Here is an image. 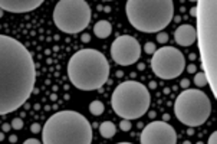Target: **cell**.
Segmentation results:
<instances>
[{
    "label": "cell",
    "mask_w": 217,
    "mask_h": 144,
    "mask_svg": "<svg viewBox=\"0 0 217 144\" xmlns=\"http://www.w3.org/2000/svg\"><path fill=\"white\" fill-rule=\"evenodd\" d=\"M89 111H91L92 115H101V114H104V111H105V105L101 102V101H92L91 104H89Z\"/></svg>",
    "instance_id": "16"
},
{
    "label": "cell",
    "mask_w": 217,
    "mask_h": 144,
    "mask_svg": "<svg viewBox=\"0 0 217 144\" xmlns=\"http://www.w3.org/2000/svg\"><path fill=\"white\" fill-rule=\"evenodd\" d=\"M174 39L180 46H191L197 39L196 28L188 23L180 25L174 32Z\"/></svg>",
    "instance_id": "13"
},
{
    "label": "cell",
    "mask_w": 217,
    "mask_h": 144,
    "mask_svg": "<svg viewBox=\"0 0 217 144\" xmlns=\"http://www.w3.org/2000/svg\"><path fill=\"white\" fill-rule=\"evenodd\" d=\"M186 68V56L173 46H163L154 52L151 69L161 79H174L183 74Z\"/></svg>",
    "instance_id": "9"
},
{
    "label": "cell",
    "mask_w": 217,
    "mask_h": 144,
    "mask_svg": "<svg viewBox=\"0 0 217 144\" xmlns=\"http://www.w3.org/2000/svg\"><path fill=\"white\" fill-rule=\"evenodd\" d=\"M81 39H82V42H85V43H88V42L91 41V35H88V33H82Z\"/></svg>",
    "instance_id": "25"
},
{
    "label": "cell",
    "mask_w": 217,
    "mask_h": 144,
    "mask_svg": "<svg viewBox=\"0 0 217 144\" xmlns=\"http://www.w3.org/2000/svg\"><path fill=\"white\" fill-rule=\"evenodd\" d=\"M194 84H196V86L207 85V78H206V75H204V72H198V74L194 75Z\"/></svg>",
    "instance_id": "17"
},
{
    "label": "cell",
    "mask_w": 217,
    "mask_h": 144,
    "mask_svg": "<svg viewBox=\"0 0 217 144\" xmlns=\"http://www.w3.org/2000/svg\"><path fill=\"white\" fill-rule=\"evenodd\" d=\"M177 120L187 127L203 125L211 114V102L200 89H186L178 94L174 102Z\"/></svg>",
    "instance_id": "7"
},
{
    "label": "cell",
    "mask_w": 217,
    "mask_h": 144,
    "mask_svg": "<svg viewBox=\"0 0 217 144\" xmlns=\"http://www.w3.org/2000/svg\"><path fill=\"white\" fill-rule=\"evenodd\" d=\"M2 128H3L4 133H7V131L12 130V125H10V124H3V127H2Z\"/></svg>",
    "instance_id": "27"
},
{
    "label": "cell",
    "mask_w": 217,
    "mask_h": 144,
    "mask_svg": "<svg viewBox=\"0 0 217 144\" xmlns=\"http://www.w3.org/2000/svg\"><path fill=\"white\" fill-rule=\"evenodd\" d=\"M118 144H133V143H127V141H121V143H118Z\"/></svg>",
    "instance_id": "31"
},
{
    "label": "cell",
    "mask_w": 217,
    "mask_h": 144,
    "mask_svg": "<svg viewBox=\"0 0 217 144\" xmlns=\"http://www.w3.org/2000/svg\"><path fill=\"white\" fill-rule=\"evenodd\" d=\"M52 17L63 33H79L91 22V6L85 0H61L55 6Z\"/></svg>",
    "instance_id": "8"
},
{
    "label": "cell",
    "mask_w": 217,
    "mask_h": 144,
    "mask_svg": "<svg viewBox=\"0 0 217 144\" xmlns=\"http://www.w3.org/2000/svg\"><path fill=\"white\" fill-rule=\"evenodd\" d=\"M71 84L81 91H95L104 86L109 78V64L102 52L96 49H81L68 62Z\"/></svg>",
    "instance_id": "3"
},
{
    "label": "cell",
    "mask_w": 217,
    "mask_h": 144,
    "mask_svg": "<svg viewBox=\"0 0 217 144\" xmlns=\"http://www.w3.org/2000/svg\"><path fill=\"white\" fill-rule=\"evenodd\" d=\"M42 144H92V125L78 111H58L42 127Z\"/></svg>",
    "instance_id": "2"
},
{
    "label": "cell",
    "mask_w": 217,
    "mask_h": 144,
    "mask_svg": "<svg viewBox=\"0 0 217 144\" xmlns=\"http://www.w3.org/2000/svg\"><path fill=\"white\" fill-rule=\"evenodd\" d=\"M111 58L121 66H129L141 58V45L131 35H121L111 43Z\"/></svg>",
    "instance_id": "10"
},
{
    "label": "cell",
    "mask_w": 217,
    "mask_h": 144,
    "mask_svg": "<svg viewBox=\"0 0 217 144\" xmlns=\"http://www.w3.org/2000/svg\"><path fill=\"white\" fill-rule=\"evenodd\" d=\"M3 140H4V134L0 133V141H3Z\"/></svg>",
    "instance_id": "30"
},
{
    "label": "cell",
    "mask_w": 217,
    "mask_h": 144,
    "mask_svg": "<svg viewBox=\"0 0 217 144\" xmlns=\"http://www.w3.org/2000/svg\"><path fill=\"white\" fill-rule=\"evenodd\" d=\"M197 144H203V143H201V141H198V143H197Z\"/></svg>",
    "instance_id": "34"
},
{
    "label": "cell",
    "mask_w": 217,
    "mask_h": 144,
    "mask_svg": "<svg viewBox=\"0 0 217 144\" xmlns=\"http://www.w3.org/2000/svg\"><path fill=\"white\" fill-rule=\"evenodd\" d=\"M128 22L144 33L163 32L174 17L173 0H128L125 3Z\"/></svg>",
    "instance_id": "5"
},
{
    "label": "cell",
    "mask_w": 217,
    "mask_h": 144,
    "mask_svg": "<svg viewBox=\"0 0 217 144\" xmlns=\"http://www.w3.org/2000/svg\"><path fill=\"white\" fill-rule=\"evenodd\" d=\"M43 4V0H0V9L10 13H27Z\"/></svg>",
    "instance_id": "12"
},
{
    "label": "cell",
    "mask_w": 217,
    "mask_h": 144,
    "mask_svg": "<svg viewBox=\"0 0 217 144\" xmlns=\"http://www.w3.org/2000/svg\"><path fill=\"white\" fill-rule=\"evenodd\" d=\"M141 144H177V133L165 121H153L143 128Z\"/></svg>",
    "instance_id": "11"
},
{
    "label": "cell",
    "mask_w": 217,
    "mask_h": 144,
    "mask_svg": "<svg viewBox=\"0 0 217 144\" xmlns=\"http://www.w3.org/2000/svg\"><path fill=\"white\" fill-rule=\"evenodd\" d=\"M3 16V10H2V9H0V17Z\"/></svg>",
    "instance_id": "32"
},
{
    "label": "cell",
    "mask_w": 217,
    "mask_h": 144,
    "mask_svg": "<svg viewBox=\"0 0 217 144\" xmlns=\"http://www.w3.org/2000/svg\"><path fill=\"white\" fill-rule=\"evenodd\" d=\"M99 134H101L104 138H112L117 133V127L112 121H104V123L99 124Z\"/></svg>",
    "instance_id": "15"
},
{
    "label": "cell",
    "mask_w": 217,
    "mask_h": 144,
    "mask_svg": "<svg viewBox=\"0 0 217 144\" xmlns=\"http://www.w3.org/2000/svg\"><path fill=\"white\" fill-rule=\"evenodd\" d=\"M197 38L200 45L201 61L206 71L207 82L216 94V64H217V2L200 0L196 9Z\"/></svg>",
    "instance_id": "4"
},
{
    "label": "cell",
    "mask_w": 217,
    "mask_h": 144,
    "mask_svg": "<svg viewBox=\"0 0 217 144\" xmlns=\"http://www.w3.org/2000/svg\"><path fill=\"white\" fill-rule=\"evenodd\" d=\"M155 45L153 43V42H147L145 45H144V52L145 53H148V55H154V52H155Z\"/></svg>",
    "instance_id": "18"
},
{
    "label": "cell",
    "mask_w": 217,
    "mask_h": 144,
    "mask_svg": "<svg viewBox=\"0 0 217 144\" xmlns=\"http://www.w3.org/2000/svg\"><path fill=\"white\" fill-rule=\"evenodd\" d=\"M23 144H42V143L39 140H36V138H27Z\"/></svg>",
    "instance_id": "24"
},
{
    "label": "cell",
    "mask_w": 217,
    "mask_h": 144,
    "mask_svg": "<svg viewBox=\"0 0 217 144\" xmlns=\"http://www.w3.org/2000/svg\"><path fill=\"white\" fill-rule=\"evenodd\" d=\"M188 85H190V81H188V79H183V81H181V86H183V88H187Z\"/></svg>",
    "instance_id": "28"
},
{
    "label": "cell",
    "mask_w": 217,
    "mask_h": 144,
    "mask_svg": "<svg viewBox=\"0 0 217 144\" xmlns=\"http://www.w3.org/2000/svg\"><path fill=\"white\" fill-rule=\"evenodd\" d=\"M94 33L96 38L99 39H105L112 33V25L108 20H99L94 26Z\"/></svg>",
    "instance_id": "14"
},
{
    "label": "cell",
    "mask_w": 217,
    "mask_h": 144,
    "mask_svg": "<svg viewBox=\"0 0 217 144\" xmlns=\"http://www.w3.org/2000/svg\"><path fill=\"white\" fill-rule=\"evenodd\" d=\"M187 71L190 72V74H196V71H197L196 65H194V64H191V65H188V66H187Z\"/></svg>",
    "instance_id": "26"
},
{
    "label": "cell",
    "mask_w": 217,
    "mask_h": 144,
    "mask_svg": "<svg viewBox=\"0 0 217 144\" xmlns=\"http://www.w3.org/2000/svg\"><path fill=\"white\" fill-rule=\"evenodd\" d=\"M131 127H133V124H131V121L129 120H122L121 124H119V128H121L122 131H129L131 130Z\"/></svg>",
    "instance_id": "20"
},
{
    "label": "cell",
    "mask_w": 217,
    "mask_h": 144,
    "mask_svg": "<svg viewBox=\"0 0 217 144\" xmlns=\"http://www.w3.org/2000/svg\"><path fill=\"white\" fill-rule=\"evenodd\" d=\"M151 105V95L144 84L138 81H124L111 95V107L122 120H137L143 117Z\"/></svg>",
    "instance_id": "6"
},
{
    "label": "cell",
    "mask_w": 217,
    "mask_h": 144,
    "mask_svg": "<svg viewBox=\"0 0 217 144\" xmlns=\"http://www.w3.org/2000/svg\"><path fill=\"white\" fill-rule=\"evenodd\" d=\"M183 144H190V141H184V143Z\"/></svg>",
    "instance_id": "33"
},
{
    "label": "cell",
    "mask_w": 217,
    "mask_h": 144,
    "mask_svg": "<svg viewBox=\"0 0 217 144\" xmlns=\"http://www.w3.org/2000/svg\"><path fill=\"white\" fill-rule=\"evenodd\" d=\"M36 84V65L20 41L0 33V115L20 108Z\"/></svg>",
    "instance_id": "1"
},
{
    "label": "cell",
    "mask_w": 217,
    "mask_h": 144,
    "mask_svg": "<svg viewBox=\"0 0 217 144\" xmlns=\"http://www.w3.org/2000/svg\"><path fill=\"white\" fill-rule=\"evenodd\" d=\"M207 144H217V133H211L210 138L207 141Z\"/></svg>",
    "instance_id": "23"
},
{
    "label": "cell",
    "mask_w": 217,
    "mask_h": 144,
    "mask_svg": "<svg viewBox=\"0 0 217 144\" xmlns=\"http://www.w3.org/2000/svg\"><path fill=\"white\" fill-rule=\"evenodd\" d=\"M157 41H158L160 43H167V42H168V35H167L165 32H160V33L157 35Z\"/></svg>",
    "instance_id": "21"
},
{
    "label": "cell",
    "mask_w": 217,
    "mask_h": 144,
    "mask_svg": "<svg viewBox=\"0 0 217 144\" xmlns=\"http://www.w3.org/2000/svg\"><path fill=\"white\" fill-rule=\"evenodd\" d=\"M30 131H32V133H35V134H36V133H41L42 127L37 123H35V124H32V125H30Z\"/></svg>",
    "instance_id": "22"
},
{
    "label": "cell",
    "mask_w": 217,
    "mask_h": 144,
    "mask_svg": "<svg viewBox=\"0 0 217 144\" xmlns=\"http://www.w3.org/2000/svg\"><path fill=\"white\" fill-rule=\"evenodd\" d=\"M9 140H10V143H16V141H17V136H14V134H12L10 137H9Z\"/></svg>",
    "instance_id": "29"
},
{
    "label": "cell",
    "mask_w": 217,
    "mask_h": 144,
    "mask_svg": "<svg viewBox=\"0 0 217 144\" xmlns=\"http://www.w3.org/2000/svg\"><path fill=\"white\" fill-rule=\"evenodd\" d=\"M10 125L13 130H20V128H23V121H22V118H13Z\"/></svg>",
    "instance_id": "19"
}]
</instances>
